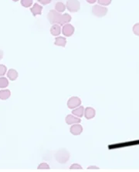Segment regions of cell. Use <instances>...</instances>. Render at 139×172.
I'll return each instance as SVG.
<instances>
[{
	"label": "cell",
	"instance_id": "18",
	"mask_svg": "<svg viewBox=\"0 0 139 172\" xmlns=\"http://www.w3.org/2000/svg\"><path fill=\"white\" fill-rule=\"evenodd\" d=\"M9 86V80L5 77H0V88H5Z\"/></svg>",
	"mask_w": 139,
	"mask_h": 172
},
{
	"label": "cell",
	"instance_id": "10",
	"mask_svg": "<svg viewBox=\"0 0 139 172\" xmlns=\"http://www.w3.org/2000/svg\"><path fill=\"white\" fill-rule=\"evenodd\" d=\"M42 6H40V5L37 4V3H35L33 5L32 8L30 9L31 12L33 15V16H37L38 15L42 14Z\"/></svg>",
	"mask_w": 139,
	"mask_h": 172
},
{
	"label": "cell",
	"instance_id": "2",
	"mask_svg": "<svg viewBox=\"0 0 139 172\" xmlns=\"http://www.w3.org/2000/svg\"><path fill=\"white\" fill-rule=\"evenodd\" d=\"M60 17H61V14L57 12V11H56L55 9L50 10V12L47 15V19H48L49 22L52 25L59 24Z\"/></svg>",
	"mask_w": 139,
	"mask_h": 172
},
{
	"label": "cell",
	"instance_id": "28",
	"mask_svg": "<svg viewBox=\"0 0 139 172\" xmlns=\"http://www.w3.org/2000/svg\"><path fill=\"white\" fill-rule=\"evenodd\" d=\"M2 57H3V52L2 50H0V60L2 58Z\"/></svg>",
	"mask_w": 139,
	"mask_h": 172
},
{
	"label": "cell",
	"instance_id": "17",
	"mask_svg": "<svg viewBox=\"0 0 139 172\" xmlns=\"http://www.w3.org/2000/svg\"><path fill=\"white\" fill-rule=\"evenodd\" d=\"M66 9V5L64 3L61 2H57L55 5V10L57 11L58 12H63Z\"/></svg>",
	"mask_w": 139,
	"mask_h": 172
},
{
	"label": "cell",
	"instance_id": "7",
	"mask_svg": "<svg viewBox=\"0 0 139 172\" xmlns=\"http://www.w3.org/2000/svg\"><path fill=\"white\" fill-rule=\"evenodd\" d=\"M83 132V127L81 124H74L71 126L70 128V133L73 135H79Z\"/></svg>",
	"mask_w": 139,
	"mask_h": 172
},
{
	"label": "cell",
	"instance_id": "13",
	"mask_svg": "<svg viewBox=\"0 0 139 172\" xmlns=\"http://www.w3.org/2000/svg\"><path fill=\"white\" fill-rule=\"evenodd\" d=\"M54 44L57 46H61V47H65L67 44V39L65 37L62 36H58L55 39Z\"/></svg>",
	"mask_w": 139,
	"mask_h": 172
},
{
	"label": "cell",
	"instance_id": "29",
	"mask_svg": "<svg viewBox=\"0 0 139 172\" xmlns=\"http://www.w3.org/2000/svg\"><path fill=\"white\" fill-rule=\"evenodd\" d=\"M12 1H13V2H17V1H19V0H12Z\"/></svg>",
	"mask_w": 139,
	"mask_h": 172
},
{
	"label": "cell",
	"instance_id": "15",
	"mask_svg": "<svg viewBox=\"0 0 139 172\" xmlns=\"http://www.w3.org/2000/svg\"><path fill=\"white\" fill-rule=\"evenodd\" d=\"M11 92L8 89H3L0 91V99L1 100H7L10 97Z\"/></svg>",
	"mask_w": 139,
	"mask_h": 172
},
{
	"label": "cell",
	"instance_id": "3",
	"mask_svg": "<svg viewBox=\"0 0 139 172\" xmlns=\"http://www.w3.org/2000/svg\"><path fill=\"white\" fill-rule=\"evenodd\" d=\"M107 11L108 10L105 6H101V5H95L92 8V13L97 17H103V16H106Z\"/></svg>",
	"mask_w": 139,
	"mask_h": 172
},
{
	"label": "cell",
	"instance_id": "9",
	"mask_svg": "<svg viewBox=\"0 0 139 172\" xmlns=\"http://www.w3.org/2000/svg\"><path fill=\"white\" fill-rule=\"evenodd\" d=\"M65 120H66V123L67 124H78V123H81V118H78L77 116L73 115V114H68Z\"/></svg>",
	"mask_w": 139,
	"mask_h": 172
},
{
	"label": "cell",
	"instance_id": "14",
	"mask_svg": "<svg viewBox=\"0 0 139 172\" xmlns=\"http://www.w3.org/2000/svg\"><path fill=\"white\" fill-rule=\"evenodd\" d=\"M72 113H73V115L77 116V117L78 118L83 117V114H84V108H83V106L80 105L79 107L73 109V111H72Z\"/></svg>",
	"mask_w": 139,
	"mask_h": 172
},
{
	"label": "cell",
	"instance_id": "25",
	"mask_svg": "<svg viewBox=\"0 0 139 172\" xmlns=\"http://www.w3.org/2000/svg\"><path fill=\"white\" fill-rule=\"evenodd\" d=\"M38 2L42 5H47L51 2V0H38Z\"/></svg>",
	"mask_w": 139,
	"mask_h": 172
},
{
	"label": "cell",
	"instance_id": "11",
	"mask_svg": "<svg viewBox=\"0 0 139 172\" xmlns=\"http://www.w3.org/2000/svg\"><path fill=\"white\" fill-rule=\"evenodd\" d=\"M50 33H51L52 35H53V36H59L60 34L61 33V27H60V25H53V26H52L51 29H50Z\"/></svg>",
	"mask_w": 139,
	"mask_h": 172
},
{
	"label": "cell",
	"instance_id": "16",
	"mask_svg": "<svg viewBox=\"0 0 139 172\" xmlns=\"http://www.w3.org/2000/svg\"><path fill=\"white\" fill-rule=\"evenodd\" d=\"M7 77L11 81H15L18 78V72L15 69H9L7 72Z\"/></svg>",
	"mask_w": 139,
	"mask_h": 172
},
{
	"label": "cell",
	"instance_id": "19",
	"mask_svg": "<svg viewBox=\"0 0 139 172\" xmlns=\"http://www.w3.org/2000/svg\"><path fill=\"white\" fill-rule=\"evenodd\" d=\"M32 0H21V5L25 8H29L32 6Z\"/></svg>",
	"mask_w": 139,
	"mask_h": 172
},
{
	"label": "cell",
	"instance_id": "6",
	"mask_svg": "<svg viewBox=\"0 0 139 172\" xmlns=\"http://www.w3.org/2000/svg\"><path fill=\"white\" fill-rule=\"evenodd\" d=\"M75 29L71 24L68 23V24H65L63 25V27L62 29V33L64 36L66 37H70L74 33Z\"/></svg>",
	"mask_w": 139,
	"mask_h": 172
},
{
	"label": "cell",
	"instance_id": "12",
	"mask_svg": "<svg viewBox=\"0 0 139 172\" xmlns=\"http://www.w3.org/2000/svg\"><path fill=\"white\" fill-rule=\"evenodd\" d=\"M70 21H71V16H70V15L67 14V13H65V14L61 15V17H60L59 25L68 24L70 23Z\"/></svg>",
	"mask_w": 139,
	"mask_h": 172
},
{
	"label": "cell",
	"instance_id": "24",
	"mask_svg": "<svg viewBox=\"0 0 139 172\" xmlns=\"http://www.w3.org/2000/svg\"><path fill=\"white\" fill-rule=\"evenodd\" d=\"M70 169H82V166H81V165H79V164H73V165L70 166Z\"/></svg>",
	"mask_w": 139,
	"mask_h": 172
},
{
	"label": "cell",
	"instance_id": "27",
	"mask_svg": "<svg viewBox=\"0 0 139 172\" xmlns=\"http://www.w3.org/2000/svg\"><path fill=\"white\" fill-rule=\"evenodd\" d=\"M88 169H98L97 167H94V166H91L88 168Z\"/></svg>",
	"mask_w": 139,
	"mask_h": 172
},
{
	"label": "cell",
	"instance_id": "5",
	"mask_svg": "<svg viewBox=\"0 0 139 172\" xmlns=\"http://www.w3.org/2000/svg\"><path fill=\"white\" fill-rule=\"evenodd\" d=\"M81 105V98L77 97V96L71 97L67 101V107L70 109H76V108L79 107Z\"/></svg>",
	"mask_w": 139,
	"mask_h": 172
},
{
	"label": "cell",
	"instance_id": "1",
	"mask_svg": "<svg viewBox=\"0 0 139 172\" xmlns=\"http://www.w3.org/2000/svg\"><path fill=\"white\" fill-rule=\"evenodd\" d=\"M55 158L57 161H58L60 164H64L69 160L70 158V153L65 149L59 150L55 154Z\"/></svg>",
	"mask_w": 139,
	"mask_h": 172
},
{
	"label": "cell",
	"instance_id": "4",
	"mask_svg": "<svg viewBox=\"0 0 139 172\" xmlns=\"http://www.w3.org/2000/svg\"><path fill=\"white\" fill-rule=\"evenodd\" d=\"M66 8L70 12H77L81 9V3L78 0H68L67 2Z\"/></svg>",
	"mask_w": 139,
	"mask_h": 172
},
{
	"label": "cell",
	"instance_id": "21",
	"mask_svg": "<svg viewBox=\"0 0 139 172\" xmlns=\"http://www.w3.org/2000/svg\"><path fill=\"white\" fill-rule=\"evenodd\" d=\"M6 71H7V68L6 65H0V77L4 76L6 74Z\"/></svg>",
	"mask_w": 139,
	"mask_h": 172
},
{
	"label": "cell",
	"instance_id": "23",
	"mask_svg": "<svg viewBox=\"0 0 139 172\" xmlns=\"http://www.w3.org/2000/svg\"><path fill=\"white\" fill-rule=\"evenodd\" d=\"M39 170H42V169H50V166L48 165V164L47 163H41L38 167Z\"/></svg>",
	"mask_w": 139,
	"mask_h": 172
},
{
	"label": "cell",
	"instance_id": "26",
	"mask_svg": "<svg viewBox=\"0 0 139 172\" xmlns=\"http://www.w3.org/2000/svg\"><path fill=\"white\" fill-rule=\"evenodd\" d=\"M86 1L88 3H90V4H93V3H95L97 0H86Z\"/></svg>",
	"mask_w": 139,
	"mask_h": 172
},
{
	"label": "cell",
	"instance_id": "22",
	"mask_svg": "<svg viewBox=\"0 0 139 172\" xmlns=\"http://www.w3.org/2000/svg\"><path fill=\"white\" fill-rule=\"evenodd\" d=\"M132 30H133L134 34H135V35L139 36V22L138 23H135V25H134Z\"/></svg>",
	"mask_w": 139,
	"mask_h": 172
},
{
	"label": "cell",
	"instance_id": "20",
	"mask_svg": "<svg viewBox=\"0 0 139 172\" xmlns=\"http://www.w3.org/2000/svg\"><path fill=\"white\" fill-rule=\"evenodd\" d=\"M98 5H101L103 6H107L111 4L112 0H97Z\"/></svg>",
	"mask_w": 139,
	"mask_h": 172
},
{
	"label": "cell",
	"instance_id": "8",
	"mask_svg": "<svg viewBox=\"0 0 139 172\" xmlns=\"http://www.w3.org/2000/svg\"><path fill=\"white\" fill-rule=\"evenodd\" d=\"M95 109H93V108L87 107L86 108V109H84V114H83V115H84V117L86 118L87 119H88V120L94 119V118L95 117Z\"/></svg>",
	"mask_w": 139,
	"mask_h": 172
}]
</instances>
